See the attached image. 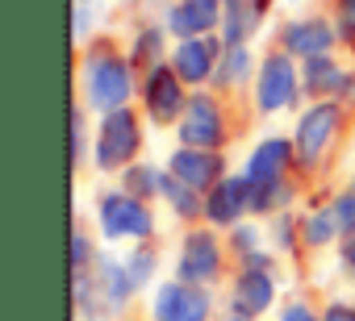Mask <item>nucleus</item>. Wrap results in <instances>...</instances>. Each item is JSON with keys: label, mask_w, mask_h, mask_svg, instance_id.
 Wrapping results in <instances>:
<instances>
[{"label": "nucleus", "mask_w": 355, "mask_h": 321, "mask_svg": "<svg viewBox=\"0 0 355 321\" xmlns=\"http://www.w3.org/2000/svg\"><path fill=\"white\" fill-rule=\"evenodd\" d=\"M134 63L121 59L113 46H92L84 59V96L96 113L125 109L134 96Z\"/></svg>", "instance_id": "nucleus-1"}, {"label": "nucleus", "mask_w": 355, "mask_h": 321, "mask_svg": "<svg viewBox=\"0 0 355 321\" xmlns=\"http://www.w3.org/2000/svg\"><path fill=\"white\" fill-rule=\"evenodd\" d=\"M338 125H343V100H313L297 117L293 150H297V167L301 172H313L322 158L330 154V146L338 138Z\"/></svg>", "instance_id": "nucleus-2"}, {"label": "nucleus", "mask_w": 355, "mask_h": 321, "mask_svg": "<svg viewBox=\"0 0 355 321\" xmlns=\"http://www.w3.org/2000/svg\"><path fill=\"white\" fill-rule=\"evenodd\" d=\"M138 146H142V125H138V113L130 104L101 117L96 142H92V158H96L101 172H125V167H134Z\"/></svg>", "instance_id": "nucleus-3"}, {"label": "nucleus", "mask_w": 355, "mask_h": 321, "mask_svg": "<svg viewBox=\"0 0 355 321\" xmlns=\"http://www.w3.org/2000/svg\"><path fill=\"white\" fill-rule=\"evenodd\" d=\"M96 217H101V234H105L109 242H117V238L146 242V238L155 234V213H150V205L138 201V196H130L125 188L105 192V196L96 201Z\"/></svg>", "instance_id": "nucleus-4"}, {"label": "nucleus", "mask_w": 355, "mask_h": 321, "mask_svg": "<svg viewBox=\"0 0 355 321\" xmlns=\"http://www.w3.org/2000/svg\"><path fill=\"white\" fill-rule=\"evenodd\" d=\"M297 92H301V75L293 67V55H284V51L268 55L255 71V109L259 113H284L297 104Z\"/></svg>", "instance_id": "nucleus-5"}, {"label": "nucleus", "mask_w": 355, "mask_h": 321, "mask_svg": "<svg viewBox=\"0 0 355 321\" xmlns=\"http://www.w3.org/2000/svg\"><path fill=\"white\" fill-rule=\"evenodd\" d=\"M189 84L175 75V67L159 63L142 75V109L155 125H171V121H180L184 109H189Z\"/></svg>", "instance_id": "nucleus-6"}, {"label": "nucleus", "mask_w": 355, "mask_h": 321, "mask_svg": "<svg viewBox=\"0 0 355 321\" xmlns=\"http://www.w3.org/2000/svg\"><path fill=\"white\" fill-rule=\"evenodd\" d=\"M150 317L155 321H214V296L201 284L167 279V284L155 288Z\"/></svg>", "instance_id": "nucleus-7"}, {"label": "nucleus", "mask_w": 355, "mask_h": 321, "mask_svg": "<svg viewBox=\"0 0 355 321\" xmlns=\"http://www.w3.org/2000/svg\"><path fill=\"white\" fill-rule=\"evenodd\" d=\"M175 129H180V146L222 150V142H226V113H222V104L209 92H197V96H189V109H184L180 121H175Z\"/></svg>", "instance_id": "nucleus-8"}, {"label": "nucleus", "mask_w": 355, "mask_h": 321, "mask_svg": "<svg viewBox=\"0 0 355 321\" xmlns=\"http://www.w3.org/2000/svg\"><path fill=\"white\" fill-rule=\"evenodd\" d=\"M222 275V242L214 230H189L180 242V259H175V279L209 288Z\"/></svg>", "instance_id": "nucleus-9"}, {"label": "nucleus", "mask_w": 355, "mask_h": 321, "mask_svg": "<svg viewBox=\"0 0 355 321\" xmlns=\"http://www.w3.org/2000/svg\"><path fill=\"white\" fill-rule=\"evenodd\" d=\"M251 213V180L247 176H226L205 192V221L218 230H234L243 226V217Z\"/></svg>", "instance_id": "nucleus-10"}, {"label": "nucleus", "mask_w": 355, "mask_h": 321, "mask_svg": "<svg viewBox=\"0 0 355 321\" xmlns=\"http://www.w3.org/2000/svg\"><path fill=\"white\" fill-rule=\"evenodd\" d=\"M167 176H175L180 184H189L197 192H209L218 180H226V158H222V150L180 146V150H171V158H167Z\"/></svg>", "instance_id": "nucleus-11"}, {"label": "nucleus", "mask_w": 355, "mask_h": 321, "mask_svg": "<svg viewBox=\"0 0 355 321\" xmlns=\"http://www.w3.org/2000/svg\"><path fill=\"white\" fill-rule=\"evenodd\" d=\"M222 51H226V42H218V38H180V46H175V55H171V67H175V75H180L184 84H214V71H218V59H222Z\"/></svg>", "instance_id": "nucleus-12"}, {"label": "nucleus", "mask_w": 355, "mask_h": 321, "mask_svg": "<svg viewBox=\"0 0 355 321\" xmlns=\"http://www.w3.org/2000/svg\"><path fill=\"white\" fill-rule=\"evenodd\" d=\"M338 42V26H330L326 17H301V21H288L284 34H280V51L293 55V59H318V55H330Z\"/></svg>", "instance_id": "nucleus-13"}, {"label": "nucleus", "mask_w": 355, "mask_h": 321, "mask_svg": "<svg viewBox=\"0 0 355 321\" xmlns=\"http://www.w3.org/2000/svg\"><path fill=\"white\" fill-rule=\"evenodd\" d=\"M293 167H297L293 142H288V138H263V142L251 150L243 176H247L251 184H280V180H288Z\"/></svg>", "instance_id": "nucleus-14"}, {"label": "nucleus", "mask_w": 355, "mask_h": 321, "mask_svg": "<svg viewBox=\"0 0 355 321\" xmlns=\"http://www.w3.org/2000/svg\"><path fill=\"white\" fill-rule=\"evenodd\" d=\"M276 300V279L272 271H259V267H243L230 284V309L243 313V317H263Z\"/></svg>", "instance_id": "nucleus-15"}, {"label": "nucleus", "mask_w": 355, "mask_h": 321, "mask_svg": "<svg viewBox=\"0 0 355 321\" xmlns=\"http://www.w3.org/2000/svg\"><path fill=\"white\" fill-rule=\"evenodd\" d=\"M222 26V0H175L167 13V34L175 38H205Z\"/></svg>", "instance_id": "nucleus-16"}, {"label": "nucleus", "mask_w": 355, "mask_h": 321, "mask_svg": "<svg viewBox=\"0 0 355 321\" xmlns=\"http://www.w3.org/2000/svg\"><path fill=\"white\" fill-rule=\"evenodd\" d=\"M347 80L351 75L330 55H318V59H305L301 63V92H309L313 100H343Z\"/></svg>", "instance_id": "nucleus-17"}, {"label": "nucleus", "mask_w": 355, "mask_h": 321, "mask_svg": "<svg viewBox=\"0 0 355 321\" xmlns=\"http://www.w3.org/2000/svg\"><path fill=\"white\" fill-rule=\"evenodd\" d=\"M268 13V0H222V42L247 46V38L259 30Z\"/></svg>", "instance_id": "nucleus-18"}, {"label": "nucleus", "mask_w": 355, "mask_h": 321, "mask_svg": "<svg viewBox=\"0 0 355 321\" xmlns=\"http://www.w3.org/2000/svg\"><path fill=\"white\" fill-rule=\"evenodd\" d=\"M92 275H96V288H101V296H105V309H113V313H121L125 300L138 292L134 279H130V267L117 263V259H101V255H96Z\"/></svg>", "instance_id": "nucleus-19"}, {"label": "nucleus", "mask_w": 355, "mask_h": 321, "mask_svg": "<svg viewBox=\"0 0 355 321\" xmlns=\"http://www.w3.org/2000/svg\"><path fill=\"white\" fill-rule=\"evenodd\" d=\"M163 201L171 205V213L180 217V221H197V217H205V192L180 184L175 176H167V172H163Z\"/></svg>", "instance_id": "nucleus-20"}, {"label": "nucleus", "mask_w": 355, "mask_h": 321, "mask_svg": "<svg viewBox=\"0 0 355 321\" xmlns=\"http://www.w3.org/2000/svg\"><path fill=\"white\" fill-rule=\"evenodd\" d=\"M251 80V51L247 46H226L222 59H218V71H214V84L218 88H239Z\"/></svg>", "instance_id": "nucleus-21"}, {"label": "nucleus", "mask_w": 355, "mask_h": 321, "mask_svg": "<svg viewBox=\"0 0 355 321\" xmlns=\"http://www.w3.org/2000/svg\"><path fill=\"white\" fill-rule=\"evenodd\" d=\"M121 188L138 201H150V196H163V172L159 167H146V163H134L121 172Z\"/></svg>", "instance_id": "nucleus-22"}, {"label": "nucleus", "mask_w": 355, "mask_h": 321, "mask_svg": "<svg viewBox=\"0 0 355 321\" xmlns=\"http://www.w3.org/2000/svg\"><path fill=\"white\" fill-rule=\"evenodd\" d=\"M334 238H338V221H334L330 205L301 217V242H305L309 250H318V246H326V242H334Z\"/></svg>", "instance_id": "nucleus-23"}, {"label": "nucleus", "mask_w": 355, "mask_h": 321, "mask_svg": "<svg viewBox=\"0 0 355 321\" xmlns=\"http://www.w3.org/2000/svg\"><path fill=\"white\" fill-rule=\"evenodd\" d=\"M163 38H167V30H159V26L142 30V34L134 38V46H130V63H134V67H146V71L159 67V63H163V59H159V55H163Z\"/></svg>", "instance_id": "nucleus-24"}, {"label": "nucleus", "mask_w": 355, "mask_h": 321, "mask_svg": "<svg viewBox=\"0 0 355 321\" xmlns=\"http://www.w3.org/2000/svg\"><path fill=\"white\" fill-rule=\"evenodd\" d=\"M125 267H130V279H134V288H146V284H150V275H155V267H159V255H155V246L138 242V246H134V255L125 259Z\"/></svg>", "instance_id": "nucleus-25"}, {"label": "nucleus", "mask_w": 355, "mask_h": 321, "mask_svg": "<svg viewBox=\"0 0 355 321\" xmlns=\"http://www.w3.org/2000/svg\"><path fill=\"white\" fill-rule=\"evenodd\" d=\"M272 238H276V246H280V250H297L301 217H293V213H276V221H272Z\"/></svg>", "instance_id": "nucleus-26"}, {"label": "nucleus", "mask_w": 355, "mask_h": 321, "mask_svg": "<svg viewBox=\"0 0 355 321\" xmlns=\"http://www.w3.org/2000/svg\"><path fill=\"white\" fill-rule=\"evenodd\" d=\"M330 213H334V221H338V238H343V234H355V192H351V188L330 201Z\"/></svg>", "instance_id": "nucleus-27"}, {"label": "nucleus", "mask_w": 355, "mask_h": 321, "mask_svg": "<svg viewBox=\"0 0 355 321\" xmlns=\"http://www.w3.org/2000/svg\"><path fill=\"white\" fill-rule=\"evenodd\" d=\"M230 250H234L239 259H251L255 250H263V246H259V230H255V226H247V221H243V226H234V230H230Z\"/></svg>", "instance_id": "nucleus-28"}, {"label": "nucleus", "mask_w": 355, "mask_h": 321, "mask_svg": "<svg viewBox=\"0 0 355 321\" xmlns=\"http://www.w3.org/2000/svg\"><path fill=\"white\" fill-rule=\"evenodd\" d=\"M92 242H88V234L84 230H76L71 234V271H92Z\"/></svg>", "instance_id": "nucleus-29"}, {"label": "nucleus", "mask_w": 355, "mask_h": 321, "mask_svg": "<svg viewBox=\"0 0 355 321\" xmlns=\"http://www.w3.org/2000/svg\"><path fill=\"white\" fill-rule=\"evenodd\" d=\"M334 26H338V38L355 46V0H338L334 5Z\"/></svg>", "instance_id": "nucleus-30"}, {"label": "nucleus", "mask_w": 355, "mask_h": 321, "mask_svg": "<svg viewBox=\"0 0 355 321\" xmlns=\"http://www.w3.org/2000/svg\"><path fill=\"white\" fill-rule=\"evenodd\" d=\"M280 321H322V317H318L305 300H293V304H284V309H280Z\"/></svg>", "instance_id": "nucleus-31"}, {"label": "nucleus", "mask_w": 355, "mask_h": 321, "mask_svg": "<svg viewBox=\"0 0 355 321\" xmlns=\"http://www.w3.org/2000/svg\"><path fill=\"white\" fill-rule=\"evenodd\" d=\"M71 158H76V163L84 158V113L80 109L71 113Z\"/></svg>", "instance_id": "nucleus-32"}, {"label": "nucleus", "mask_w": 355, "mask_h": 321, "mask_svg": "<svg viewBox=\"0 0 355 321\" xmlns=\"http://www.w3.org/2000/svg\"><path fill=\"white\" fill-rule=\"evenodd\" d=\"M322 321H355V304H347V300H330V304L322 309Z\"/></svg>", "instance_id": "nucleus-33"}, {"label": "nucleus", "mask_w": 355, "mask_h": 321, "mask_svg": "<svg viewBox=\"0 0 355 321\" xmlns=\"http://www.w3.org/2000/svg\"><path fill=\"white\" fill-rule=\"evenodd\" d=\"M338 259H343L347 271H355V234H343L338 238Z\"/></svg>", "instance_id": "nucleus-34"}, {"label": "nucleus", "mask_w": 355, "mask_h": 321, "mask_svg": "<svg viewBox=\"0 0 355 321\" xmlns=\"http://www.w3.org/2000/svg\"><path fill=\"white\" fill-rule=\"evenodd\" d=\"M218 321H255V317H243V313H234V309H230V313H226V317H218Z\"/></svg>", "instance_id": "nucleus-35"}, {"label": "nucleus", "mask_w": 355, "mask_h": 321, "mask_svg": "<svg viewBox=\"0 0 355 321\" xmlns=\"http://www.w3.org/2000/svg\"><path fill=\"white\" fill-rule=\"evenodd\" d=\"M351 192H355V180H351Z\"/></svg>", "instance_id": "nucleus-36"}]
</instances>
